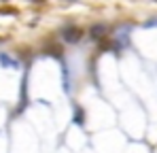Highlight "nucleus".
<instances>
[{
	"label": "nucleus",
	"instance_id": "1",
	"mask_svg": "<svg viewBox=\"0 0 157 153\" xmlns=\"http://www.w3.org/2000/svg\"><path fill=\"white\" fill-rule=\"evenodd\" d=\"M81 34H83V32H81L78 28H68V30L64 32V38H66L68 43H77L78 38H81Z\"/></svg>",
	"mask_w": 157,
	"mask_h": 153
},
{
	"label": "nucleus",
	"instance_id": "2",
	"mask_svg": "<svg viewBox=\"0 0 157 153\" xmlns=\"http://www.w3.org/2000/svg\"><path fill=\"white\" fill-rule=\"evenodd\" d=\"M89 34H91V38H102L104 36V26H94L91 30H89Z\"/></svg>",
	"mask_w": 157,
	"mask_h": 153
},
{
	"label": "nucleus",
	"instance_id": "3",
	"mask_svg": "<svg viewBox=\"0 0 157 153\" xmlns=\"http://www.w3.org/2000/svg\"><path fill=\"white\" fill-rule=\"evenodd\" d=\"M32 2H45V0H32Z\"/></svg>",
	"mask_w": 157,
	"mask_h": 153
}]
</instances>
